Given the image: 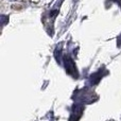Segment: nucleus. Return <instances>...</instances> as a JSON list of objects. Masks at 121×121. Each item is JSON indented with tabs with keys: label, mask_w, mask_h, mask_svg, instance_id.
I'll return each mask as SVG.
<instances>
[]
</instances>
